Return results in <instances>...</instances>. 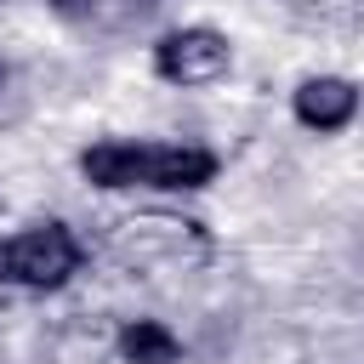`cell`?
Here are the masks:
<instances>
[{
	"label": "cell",
	"mask_w": 364,
	"mask_h": 364,
	"mask_svg": "<svg viewBox=\"0 0 364 364\" xmlns=\"http://www.w3.org/2000/svg\"><path fill=\"white\" fill-rule=\"evenodd\" d=\"M222 171V159L199 142H131V136H108L80 148V176L91 188H148V193H199L210 188Z\"/></svg>",
	"instance_id": "obj_1"
},
{
	"label": "cell",
	"mask_w": 364,
	"mask_h": 364,
	"mask_svg": "<svg viewBox=\"0 0 364 364\" xmlns=\"http://www.w3.org/2000/svg\"><path fill=\"white\" fill-rule=\"evenodd\" d=\"M85 267V245L68 222H34L11 239H0V290H28V296H46V290H63L74 273Z\"/></svg>",
	"instance_id": "obj_2"
},
{
	"label": "cell",
	"mask_w": 364,
	"mask_h": 364,
	"mask_svg": "<svg viewBox=\"0 0 364 364\" xmlns=\"http://www.w3.org/2000/svg\"><path fill=\"white\" fill-rule=\"evenodd\" d=\"M233 68V46L210 23H182L154 40V74L165 85H216Z\"/></svg>",
	"instance_id": "obj_3"
},
{
	"label": "cell",
	"mask_w": 364,
	"mask_h": 364,
	"mask_svg": "<svg viewBox=\"0 0 364 364\" xmlns=\"http://www.w3.org/2000/svg\"><path fill=\"white\" fill-rule=\"evenodd\" d=\"M290 114L296 125L330 136V131H347L353 114H358V85L347 74H307L296 91H290Z\"/></svg>",
	"instance_id": "obj_4"
},
{
	"label": "cell",
	"mask_w": 364,
	"mask_h": 364,
	"mask_svg": "<svg viewBox=\"0 0 364 364\" xmlns=\"http://www.w3.org/2000/svg\"><path fill=\"white\" fill-rule=\"evenodd\" d=\"M114 353L119 364H182V341L159 318H125L114 336Z\"/></svg>",
	"instance_id": "obj_5"
},
{
	"label": "cell",
	"mask_w": 364,
	"mask_h": 364,
	"mask_svg": "<svg viewBox=\"0 0 364 364\" xmlns=\"http://www.w3.org/2000/svg\"><path fill=\"white\" fill-rule=\"evenodd\" d=\"M51 11H63V17H91L97 11V0H46Z\"/></svg>",
	"instance_id": "obj_6"
},
{
	"label": "cell",
	"mask_w": 364,
	"mask_h": 364,
	"mask_svg": "<svg viewBox=\"0 0 364 364\" xmlns=\"http://www.w3.org/2000/svg\"><path fill=\"white\" fill-rule=\"evenodd\" d=\"M6 80H11V74H6V63H0V91H6Z\"/></svg>",
	"instance_id": "obj_7"
},
{
	"label": "cell",
	"mask_w": 364,
	"mask_h": 364,
	"mask_svg": "<svg viewBox=\"0 0 364 364\" xmlns=\"http://www.w3.org/2000/svg\"><path fill=\"white\" fill-rule=\"evenodd\" d=\"M136 6H159V0H136Z\"/></svg>",
	"instance_id": "obj_8"
},
{
	"label": "cell",
	"mask_w": 364,
	"mask_h": 364,
	"mask_svg": "<svg viewBox=\"0 0 364 364\" xmlns=\"http://www.w3.org/2000/svg\"><path fill=\"white\" fill-rule=\"evenodd\" d=\"M0 6H6V0H0Z\"/></svg>",
	"instance_id": "obj_9"
}]
</instances>
